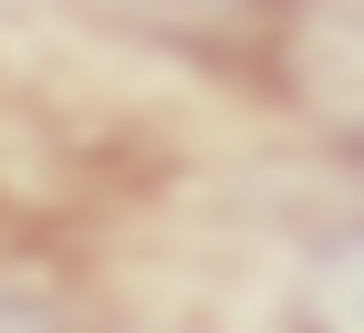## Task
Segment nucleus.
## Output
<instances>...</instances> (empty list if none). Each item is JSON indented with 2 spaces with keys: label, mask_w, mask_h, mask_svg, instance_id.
<instances>
[{
  "label": "nucleus",
  "mask_w": 364,
  "mask_h": 333,
  "mask_svg": "<svg viewBox=\"0 0 364 333\" xmlns=\"http://www.w3.org/2000/svg\"><path fill=\"white\" fill-rule=\"evenodd\" d=\"M0 333H63L42 302H21V292H0Z\"/></svg>",
  "instance_id": "nucleus-3"
},
{
  "label": "nucleus",
  "mask_w": 364,
  "mask_h": 333,
  "mask_svg": "<svg viewBox=\"0 0 364 333\" xmlns=\"http://www.w3.org/2000/svg\"><path fill=\"white\" fill-rule=\"evenodd\" d=\"M94 11L156 31V42H188V53H229V42H250V21L271 0H94Z\"/></svg>",
  "instance_id": "nucleus-1"
},
{
  "label": "nucleus",
  "mask_w": 364,
  "mask_h": 333,
  "mask_svg": "<svg viewBox=\"0 0 364 333\" xmlns=\"http://www.w3.org/2000/svg\"><path fill=\"white\" fill-rule=\"evenodd\" d=\"M302 302H312V323H323V333H364V229H343V240L312 260Z\"/></svg>",
  "instance_id": "nucleus-2"
}]
</instances>
